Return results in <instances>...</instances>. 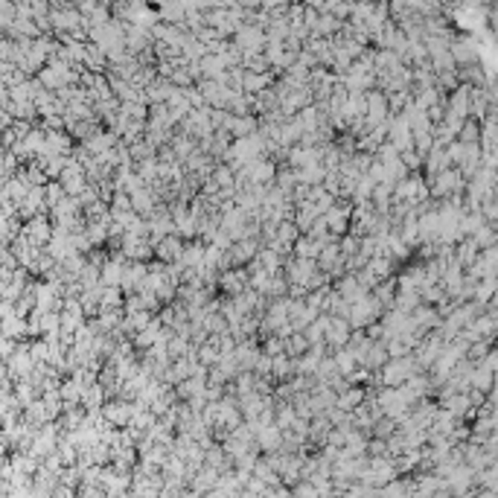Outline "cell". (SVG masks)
<instances>
[{
    "instance_id": "cell-6",
    "label": "cell",
    "mask_w": 498,
    "mask_h": 498,
    "mask_svg": "<svg viewBox=\"0 0 498 498\" xmlns=\"http://www.w3.org/2000/svg\"><path fill=\"white\" fill-rule=\"evenodd\" d=\"M219 286L227 292V294H242L245 289H248V271H242V269H234V271H225L222 274V280H219Z\"/></svg>"
},
{
    "instance_id": "cell-8",
    "label": "cell",
    "mask_w": 498,
    "mask_h": 498,
    "mask_svg": "<svg viewBox=\"0 0 498 498\" xmlns=\"http://www.w3.org/2000/svg\"><path fill=\"white\" fill-rule=\"evenodd\" d=\"M361 396H364V391H361V388H359V391H356V388H347V391H341V396H338L335 402H338V408H341V411H350V408L361 405Z\"/></svg>"
},
{
    "instance_id": "cell-7",
    "label": "cell",
    "mask_w": 498,
    "mask_h": 498,
    "mask_svg": "<svg viewBox=\"0 0 498 498\" xmlns=\"http://www.w3.org/2000/svg\"><path fill=\"white\" fill-rule=\"evenodd\" d=\"M257 248H259V242H257V239H239V242H234V245H230L227 251H230V257H234V262L239 265V262L254 259Z\"/></svg>"
},
{
    "instance_id": "cell-9",
    "label": "cell",
    "mask_w": 498,
    "mask_h": 498,
    "mask_svg": "<svg viewBox=\"0 0 498 498\" xmlns=\"http://www.w3.org/2000/svg\"><path fill=\"white\" fill-rule=\"evenodd\" d=\"M105 414L114 420V423H128V417H131V408L126 405V402H120V405H108L105 408Z\"/></svg>"
},
{
    "instance_id": "cell-5",
    "label": "cell",
    "mask_w": 498,
    "mask_h": 498,
    "mask_svg": "<svg viewBox=\"0 0 498 498\" xmlns=\"http://www.w3.org/2000/svg\"><path fill=\"white\" fill-rule=\"evenodd\" d=\"M181 251H184V242H181L175 234H169V236H163L155 248H152V254H158L163 262H178V257H181Z\"/></svg>"
},
{
    "instance_id": "cell-1",
    "label": "cell",
    "mask_w": 498,
    "mask_h": 498,
    "mask_svg": "<svg viewBox=\"0 0 498 498\" xmlns=\"http://www.w3.org/2000/svg\"><path fill=\"white\" fill-rule=\"evenodd\" d=\"M420 373V364L414 359H388L382 364V382L388 388H402L411 376Z\"/></svg>"
},
{
    "instance_id": "cell-3",
    "label": "cell",
    "mask_w": 498,
    "mask_h": 498,
    "mask_svg": "<svg viewBox=\"0 0 498 498\" xmlns=\"http://www.w3.org/2000/svg\"><path fill=\"white\" fill-rule=\"evenodd\" d=\"M431 184H435V187H431L428 193H435V195H446V198H449V195H458V193L463 190V178H460V172H458V169H452V166H449V169H443L440 175L431 178Z\"/></svg>"
},
{
    "instance_id": "cell-4",
    "label": "cell",
    "mask_w": 498,
    "mask_h": 498,
    "mask_svg": "<svg viewBox=\"0 0 498 498\" xmlns=\"http://www.w3.org/2000/svg\"><path fill=\"white\" fill-rule=\"evenodd\" d=\"M350 335H353V329L347 326V321H344V318H329V321H326V329H324V344H332L335 350H344L347 341H350Z\"/></svg>"
},
{
    "instance_id": "cell-2",
    "label": "cell",
    "mask_w": 498,
    "mask_h": 498,
    "mask_svg": "<svg viewBox=\"0 0 498 498\" xmlns=\"http://www.w3.org/2000/svg\"><path fill=\"white\" fill-rule=\"evenodd\" d=\"M234 36H236V44H239L242 56H257V53L265 50V29H259L257 24H242Z\"/></svg>"
}]
</instances>
